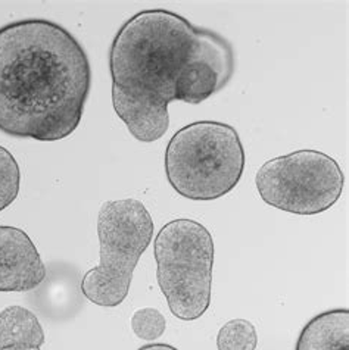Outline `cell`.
Returning a JSON list of instances; mask_svg holds the SVG:
<instances>
[{"instance_id":"obj_3","label":"cell","mask_w":349,"mask_h":350,"mask_svg":"<svg viewBox=\"0 0 349 350\" xmlns=\"http://www.w3.org/2000/svg\"><path fill=\"white\" fill-rule=\"evenodd\" d=\"M166 175L181 198L216 200L235 189L245 170L239 133L220 121H198L172 135L167 149Z\"/></svg>"},{"instance_id":"obj_10","label":"cell","mask_w":349,"mask_h":350,"mask_svg":"<svg viewBox=\"0 0 349 350\" xmlns=\"http://www.w3.org/2000/svg\"><path fill=\"white\" fill-rule=\"evenodd\" d=\"M257 346V328L248 319H231L220 328L217 336L218 350H255Z\"/></svg>"},{"instance_id":"obj_12","label":"cell","mask_w":349,"mask_h":350,"mask_svg":"<svg viewBox=\"0 0 349 350\" xmlns=\"http://www.w3.org/2000/svg\"><path fill=\"white\" fill-rule=\"evenodd\" d=\"M167 328V321L158 309L142 308L131 317V329L134 334L146 342L159 338Z\"/></svg>"},{"instance_id":"obj_13","label":"cell","mask_w":349,"mask_h":350,"mask_svg":"<svg viewBox=\"0 0 349 350\" xmlns=\"http://www.w3.org/2000/svg\"><path fill=\"white\" fill-rule=\"evenodd\" d=\"M138 350H179V349L171 346V345H167V343H153V345L142 346Z\"/></svg>"},{"instance_id":"obj_6","label":"cell","mask_w":349,"mask_h":350,"mask_svg":"<svg viewBox=\"0 0 349 350\" xmlns=\"http://www.w3.org/2000/svg\"><path fill=\"white\" fill-rule=\"evenodd\" d=\"M255 184L267 205L296 215H317L341 199L345 175L327 153L304 149L267 161Z\"/></svg>"},{"instance_id":"obj_14","label":"cell","mask_w":349,"mask_h":350,"mask_svg":"<svg viewBox=\"0 0 349 350\" xmlns=\"http://www.w3.org/2000/svg\"><path fill=\"white\" fill-rule=\"evenodd\" d=\"M0 350H40V347H31V346H18V347H6Z\"/></svg>"},{"instance_id":"obj_9","label":"cell","mask_w":349,"mask_h":350,"mask_svg":"<svg viewBox=\"0 0 349 350\" xmlns=\"http://www.w3.org/2000/svg\"><path fill=\"white\" fill-rule=\"evenodd\" d=\"M42 345H44L43 327L31 310L12 305L0 312V349Z\"/></svg>"},{"instance_id":"obj_11","label":"cell","mask_w":349,"mask_h":350,"mask_svg":"<svg viewBox=\"0 0 349 350\" xmlns=\"http://www.w3.org/2000/svg\"><path fill=\"white\" fill-rule=\"evenodd\" d=\"M21 187V171L14 154L0 146V212L11 206Z\"/></svg>"},{"instance_id":"obj_1","label":"cell","mask_w":349,"mask_h":350,"mask_svg":"<svg viewBox=\"0 0 349 350\" xmlns=\"http://www.w3.org/2000/svg\"><path fill=\"white\" fill-rule=\"evenodd\" d=\"M236 55L218 33L166 9H146L125 21L109 52L112 105L142 143L170 127L168 105H199L233 79Z\"/></svg>"},{"instance_id":"obj_7","label":"cell","mask_w":349,"mask_h":350,"mask_svg":"<svg viewBox=\"0 0 349 350\" xmlns=\"http://www.w3.org/2000/svg\"><path fill=\"white\" fill-rule=\"evenodd\" d=\"M40 254L25 231L0 226V293H25L46 280Z\"/></svg>"},{"instance_id":"obj_5","label":"cell","mask_w":349,"mask_h":350,"mask_svg":"<svg viewBox=\"0 0 349 350\" xmlns=\"http://www.w3.org/2000/svg\"><path fill=\"white\" fill-rule=\"evenodd\" d=\"M157 280L174 317L195 321L211 305L214 239L201 222H167L153 241Z\"/></svg>"},{"instance_id":"obj_8","label":"cell","mask_w":349,"mask_h":350,"mask_svg":"<svg viewBox=\"0 0 349 350\" xmlns=\"http://www.w3.org/2000/svg\"><path fill=\"white\" fill-rule=\"evenodd\" d=\"M295 350H349V310L332 309L314 317L300 332Z\"/></svg>"},{"instance_id":"obj_4","label":"cell","mask_w":349,"mask_h":350,"mask_svg":"<svg viewBox=\"0 0 349 350\" xmlns=\"http://www.w3.org/2000/svg\"><path fill=\"white\" fill-rule=\"evenodd\" d=\"M153 219L138 199L105 202L98 215L101 262L81 280V291L92 304L115 308L127 297L135 265L151 245Z\"/></svg>"},{"instance_id":"obj_2","label":"cell","mask_w":349,"mask_h":350,"mask_svg":"<svg viewBox=\"0 0 349 350\" xmlns=\"http://www.w3.org/2000/svg\"><path fill=\"white\" fill-rule=\"evenodd\" d=\"M92 89L89 56L49 19L0 27V131L57 142L79 127Z\"/></svg>"}]
</instances>
